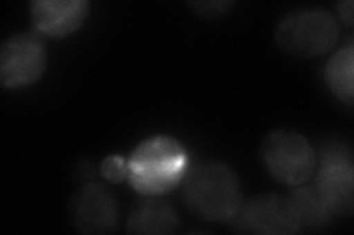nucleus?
Listing matches in <instances>:
<instances>
[{
  "label": "nucleus",
  "instance_id": "nucleus-1",
  "mask_svg": "<svg viewBox=\"0 0 354 235\" xmlns=\"http://www.w3.org/2000/svg\"><path fill=\"white\" fill-rule=\"evenodd\" d=\"M189 170V153L167 136L140 141L127 161V180L145 197H161L182 184Z\"/></svg>",
  "mask_w": 354,
  "mask_h": 235
},
{
  "label": "nucleus",
  "instance_id": "nucleus-2",
  "mask_svg": "<svg viewBox=\"0 0 354 235\" xmlns=\"http://www.w3.org/2000/svg\"><path fill=\"white\" fill-rule=\"evenodd\" d=\"M183 201L191 214L205 222H229L242 205V188L235 171L226 163L204 162L187 170Z\"/></svg>",
  "mask_w": 354,
  "mask_h": 235
},
{
  "label": "nucleus",
  "instance_id": "nucleus-3",
  "mask_svg": "<svg viewBox=\"0 0 354 235\" xmlns=\"http://www.w3.org/2000/svg\"><path fill=\"white\" fill-rule=\"evenodd\" d=\"M276 43L292 58L313 59L332 50L339 37L337 19L324 8L288 12L276 27Z\"/></svg>",
  "mask_w": 354,
  "mask_h": 235
},
{
  "label": "nucleus",
  "instance_id": "nucleus-4",
  "mask_svg": "<svg viewBox=\"0 0 354 235\" xmlns=\"http://www.w3.org/2000/svg\"><path fill=\"white\" fill-rule=\"evenodd\" d=\"M260 159L274 180L288 187L306 184L317 167L312 143L291 130L270 132L261 143Z\"/></svg>",
  "mask_w": 354,
  "mask_h": 235
},
{
  "label": "nucleus",
  "instance_id": "nucleus-5",
  "mask_svg": "<svg viewBox=\"0 0 354 235\" xmlns=\"http://www.w3.org/2000/svg\"><path fill=\"white\" fill-rule=\"evenodd\" d=\"M315 188L334 216H351L354 210V167L344 145L329 141L320 150Z\"/></svg>",
  "mask_w": 354,
  "mask_h": 235
},
{
  "label": "nucleus",
  "instance_id": "nucleus-6",
  "mask_svg": "<svg viewBox=\"0 0 354 235\" xmlns=\"http://www.w3.org/2000/svg\"><path fill=\"white\" fill-rule=\"evenodd\" d=\"M229 223L232 229L242 234L292 235L300 232L290 198L278 194H261L242 201Z\"/></svg>",
  "mask_w": 354,
  "mask_h": 235
},
{
  "label": "nucleus",
  "instance_id": "nucleus-7",
  "mask_svg": "<svg viewBox=\"0 0 354 235\" xmlns=\"http://www.w3.org/2000/svg\"><path fill=\"white\" fill-rule=\"evenodd\" d=\"M70 219L83 234L114 232L120 223L117 197L101 184L84 183L70 198Z\"/></svg>",
  "mask_w": 354,
  "mask_h": 235
},
{
  "label": "nucleus",
  "instance_id": "nucleus-8",
  "mask_svg": "<svg viewBox=\"0 0 354 235\" xmlns=\"http://www.w3.org/2000/svg\"><path fill=\"white\" fill-rule=\"evenodd\" d=\"M46 68V50L32 34L9 37L0 50V80L6 88H24L35 84Z\"/></svg>",
  "mask_w": 354,
  "mask_h": 235
},
{
  "label": "nucleus",
  "instance_id": "nucleus-9",
  "mask_svg": "<svg viewBox=\"0 0 354 235\" xmlns=\"http://www.w3.org/2000/svg\"><path fill=\"white\" fill-rule=\"evenodd\" d=\"M88 8L86 0H36L30 5L31 24L39 34L65 37L84 24Z\"/></svg>",
  "mask_w": 354,
  "mask_h": 235
},
{
  "label": "nucleus",
  "instance_id": "nucleus-10",
  "mask_svg": "<svg viewBox=\"0 0 354 235\" xmlns=\"http://www.w3.org/2000/svg\"><path fill=\"white\" fill-rule=\"evenodd\" d=\"M180 227V219L174 209L160 197H145L131 206L126 231L131 234H174Z\"/></svg>",
  "mask_w": 354,
  "mask_h": 235
},
{
  "label": "nucleus",
  "instance_id": "nucleus-11",
  "mask_svg": "<svg viewBox=\"0 0 354 235\" xmlns=\"http://www.w3.org/2000/svg\"><path fill=\"white\" fill-rule=\"evenodd\" d=\"M290 203L295 214L301 231H317L329 225L334 219L332 212L319 196L315 185L292 187V192L288 194Z\"/></svg>",
  "mask_w": 354,
  "mask_h": 235
},
{
  "label": "nucleus",
  "instance_id": "nucleus-12",
  "mask_svg": "<svg viewBox=\"0 0 354 235\" xmlns=\"http://www.w3.org/2000/svg\"><path fill=\"white\" fill-rule=\"evenodd\" d=\"M354 49L347 46L330 56L325 66V81L338 100L348 106L354 100Z\"/></svg>",
  "mask_w": 354,
  "mask_h": 235
},
{
  "label": "nucleus",
  "instance_id": "nucleus-13",
  "mask_svg": "<svg viewBox=\"0 0 354 235\" xmlns=\"http://www.w3.org/2000/svg\"><path fill=\"white\" fill-rule=\"evenodd\" d=\"M101 175L109 183L127 180V162L118 154H111L101 163Z\"/></svg>",
  "mask_w": 354,
  "mask_h": 235
},
{
  "label": "nucleus",
  "instance_id": "nucleus-14",
  "mask_svg": "<svg viewBox=\"0 0 354 235\" xmlns=\"http://www.w3.org/2000/svg\"><path fill=\"white\" fill-rule=\"evenodd\" d=\"M194 8L199 14L207 15V17H214L217 14H223L226 8L230 6V2H198L192 3Z\"/></svg>",
  "mask_w": 354,
  "mask_h": 235
},
{
  "label": "nucleus",
  "instance_id": "nucleus-15",
  "mask_svg": "<svg viewBox=\"0 0 354 235\" xmlns=\"http://www.w3.org/2000/svg\"><path fill=\"white\" fill-rule=\"evenodd\" d=\"M95 175H96V170L93 167V165L88 163V162L79 163V165L75 166V170H74L75 180L79 181V183H82V184L93 181Z\"/></svg>",
  "mask_w": 354,
  "mask_h": 235
},
{
  "label": "nucleus",
  "instance_id": "nucleus-16",
  "mask_svg": "<svg viewBox=\"0 0 354 235\" xmlns=\"http://www.w3.org/2000/svg\"><path fill=\"white\" fill-rule=\"evenodd\" d=\"M338 9V15L342 19V22H346L347 25H353V2L351 0H347V2H339L337 5Z\"/></svg>",
  "mask_w": 354,
  "mask_h": 235
}]
</instances>
